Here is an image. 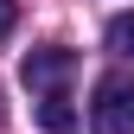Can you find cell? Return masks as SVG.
Instances as JSON below:
<instances>
[{
    "mask_svg": "<svg viewBox=\"0 0 134 134\" xmlns=\"http://www.w3.org/2000/svg\"><path fill=\"white\" fill-rule=\"evenodd\" d=\"M13 19H19V0H0V38L13 32Z\"/></svg>",
    "mask_w": 134,
    "mask_h": 134,
    "instance_id": "5b68a950",
    "label": "cell"
},
{
    "mask_svg": "<svg viewBox=\"0 0 134 134\" xmlns=\"http://www.w3.org/2000/svg\"><path fill=\"white\" fill-rule=\"evenodd\" d=\"M109 51L115 58H134V13H115L109 19Z\"/></svg>",
    "mask_w": 134,
    "mask_h": 134,
    "instance_id": "277c9868",
    "label": "cell"
},
{
    "mask_svg": "<svg viewBox=\"0 0 134 134\" xmlns=\"http://www.w3.org/2000/svg\"><path fill=\"white\" fill-rule=\"evenodd\" d=\"M90 128L96 134H134V77L128 70H115L96 83V96H90Z\"/></svg>",
    "mask_w": 134,
    "mask_h": 134,
    "instance_id": "6da1fadb",
    "label": "cell"
},
{
    "mask_svg": "<svg viewBox=\"0 0 134 134\" xmlns=\"http://www.w3.org/2000/svg\"><path fill=\"white\" fill-rule=\"evenodd\" d=\"M38 128H51V134H70V128H77V109H70L64 90H51V96L38 102Z\"/></svg>",
    "mask_w": 134,
    "mask_h": 134,
    "instance_id": "3957f363",
    "label": "cell"
},
{
    "mask_svg": "<svg viewBox=\"0 0 134 134\" xmlns=\"http://www.w3.org/2000/svg\"><path fill=\"white\" fill-rule=\"evenodd\" d=\"M70 70H77V58L64 51V45H45V51H32V58L19 64V77L32 83V90H45V96L64 90V77H70Z\"/></svg>",
    "mask_w": 134,
    "mask_h": 134,
    "instance_id": "7a4b0ae2",
    "label": "cell"
}]
</instances>
